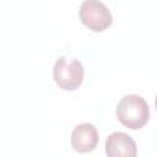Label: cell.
<instances>
[{
  "label": "cell",
  "instance_id": "obj_3",
  "mask_svg": "<svg viewBox=\"0 0 157 157\" xmlns=\"http://www.w3.org/2000/svg\"><path fill=\"white\" fill-rule=\"evenodd\" d=\"M78 17L93 32H102L113 22L110 10L99 0H83L80 5Z\"/></svg>",
  "mask_w": 157,
  "mask_h": 157
},
{
  "label": "cell",
  "instance_id": "obj_5",
  "mask_svg": "<svg viewBox=\"0 0 157 157\" xmlns=\"http://www.w3.org/2000/svg\"><path fill=\"white\" fill-rule=\"evenodd\" d=\"M105 153L108 157H137V147L130 135L115 131L105 140Z\"/></svg>",
  "mask_w": 157,
  "mask_h": 157
},
{
  "label": "cell",
  "instance_id": "obj_1",
  "mask_svg": "<svg viewBox=\"0 0 157 157\" xmlns=\"http://www.w3.org/2000/svg\"><path fill=\"white\" fill-rule=\"evenodd\" d=\"M115 113L119 121L132 130L141 129L150 119V107L139 94H125L118 102Z\"/></svg>",
  "mask_w": 157,
  "mask_h": 157
},
{
  "label": "cell",
  "instance_id": "obj_2",
  "mask_svg": "<svg viewBox=\"0 0 157 157\" xmlns=\"http://www.w3.org/2000/svg\"><path fill=\"white\" fill-rule=\"evenodd\" d=\"M85 69L82 63L76 58L65 55L59 56L53 67V77L56 85L65 91H74L83 81Z\"/></svg>",
  "mask_w": 157,
  "mask_h": 157
},
{
  "label": "cell",
  "instance_id": "obj_4",
  "mask_svg": "<svg viewBox=\"0 0 157 157\" xmlns=\"http://www.w3.org/2000/svg\"><path fill=\"white\" fill-rule=\"evenodd\" d=\"M99 141V135L97 128L91 123H82L74 128L70 142L75 151L80 153H86L93 151Z\"/></svg>",
  "mask_w": 157,
  "mask_h": 157
}]
</instances>
